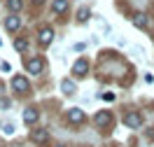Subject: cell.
Returning a JSON list of instances; mask_svg holds the SVG:
<instances>
[{
    "label": "cell",
    "mask_w": 154,
    "mask_h": 147,
    "mask_svg": "<svg viewBox=\"0 0 154 147\" xmlns=\"http://www.w3.org/2000/svg\"><path fill=\"white\" fill-rule=\"evenodd\" d=\"M47 138H49V133L45 128H38V131L33 133V140H35V142H47Z\"/></svg>",
    "instance_id": "8fae6325"
},
{
    "label": "cell",
    "mask_w": 154,
    "mask_h": 147,
    "mask_svg": "<svg viewBox=\"0 0 154 147\" xmlns=\"http://www.w3.org/2000/svg\"><path fill=\"white\" fill-rule=\"evenodd\" d=\"M124 124L128 128H140V124H143V117L138 115V112H131V115H126L124 117Z\"/></svg>",
    "instance_id": "6da1fadb"
},
{
    "label": "cell",
    "mask_w": 154,
    "mask_h": 147,
    "mask_svg": "<svg viewBox=\"0 0 154 147\" xmlns=\"http://www.w3.org/2000/svg\"><path fill=\"white\" fill-rule=\"evenodd\" d=\"M103 100H115V93L110 91V93H103Z\"/></svg>",
    "instance_id": "ac0fdd59"
},
{
    "label": "cell",
    "mask_w": 154,
    "mask_h": 147,
    "mask_svg": "<svg viewBox=\"0 0 154 147\" xmlns=\"http://www.w3.org/2000/svg\"><path fill=\"white\" fill-rule=\"evenodd\" d=\"M26 47H28V42H26V40H14V49H17V51H26Z\"/></svg>",
    "instance_id": "5bb4252c"
},
{
    "label": "cell",
    "mask_w": 154,
    "mask_h": 147,
    "mask_svg": "<svg viewBox=\"0 0 154 147\" xmlns=\"http://www.w3.org/2000/svg\"><path fill=\"white\" fill-rule=\"evenodd\" d=\"M61 89H63V93H68V96H72V93L77 91V87L72 84V82H70V79H63V84H61Z\"/></svg>",
    "instance_id": "30bf717a"
},
{
    "label": "cell",
    "mask_w": 154,
    "mask_h": 147,
    "mask_svg": "<svg viewBox=\"0 0 154 147\" xmlns=\"http://www.w3.org/2000/svg\"><path fill=\"white\" fill-rule=\"evenodd\" d=\"M5 26H7V30H19L21 28V19L19 17H10V19L5 21Z\"/></svg>",
    "instance_id": "ba28073f"
},
{
    "label": "cell",
    "mask_w": 154,
    "mask_h": 147,
    "mask_svg": "<svg viewBox=\"0 0 154 147\" xmlns=\"http://www.w3.org/2000/svg\"><path fill=\"white\" fill-rule=\"evenodd\" d=\"M58 147H63V145H58Z\"/></svg>",
    "instance_id": "ffe728a7"
},
{
    "label": "cell",
    "mask_w": 154,
    "mask_h": 147,
    "mask_svg": "<svg viewBox=\"0 0 154 147\" xmlns=\"http://www.w3.org/2000/svg\"><path fill=\"white\" fill-rule=\"evenodd\" d=\"M66 10H68V0H54V5H51L54 14H66Z\"/></svg>",
    "instance_id": "8992f818"
},
{
    "label": "cell",
    "mask_w": 154,
    "mask_h": 147,
    "mask_svg": "<svg viewBox=\"0 0 154 147\" xmlns=\"http://www.w3.org/2000/svg\"><path fill=\"white\" fill-rule=\"evenodd\" d=\"M14 131H17V128H14V124H10V121L2 126V133H5V136H14Z\"/></svg>",
    "instance_id": "2e32d148"
},
{
    "label": "cell",
    "mask_w": 154,
    "mask_h": 147,
    "mask_svg": "<svg viewBox=\"0 0 154 147\" xmlns=\"http://www.w3.org/2000/svg\"><path fill=\"white\" fill-rule=\"evenodd\" d=\"M33 2H42V0H33Z\"/></svg>",
    "instance_id": "d6986e66"
},
{
    "label": "cell",
    "mask_w": 154,
    "mask_h": 147,
    "mask_svg": "<svg viewBox=\"0 0 154 147\" xmlns=\"http://www.w3.org/2000/svg\"><path fill=\"white\" fill-rule=\"evenodd\" d=\"M133 23L138 26V28H147V23H149V21H147L145 14H135V17H133Z\"/></svg>",
    "instance_id": "7c38bea8"
},
{
    "label": "cell",
    "mask_w": 154,
    "mask_h": 147,
    "mask_svg": "<svg viewBox=\"0 0 154 147\" xmlns=\"http://www.w3.org/2000/svg\"><path fill=\"white\" fill-rule=\"evenodd\" d=\"M35 119H38V110L35 108H28L26 112H23V121H26V124H33Z\"/></svg>",
    "instance_id": "9c48e42d"
},
{
    "label": "cell",
    "mask_w": 154,
    "mask_h": 147,
    "mask_svg": "<svg viewBox=\"0 0 154 147\" xmlns=\"http://www.w3.org/2000/svg\"><path fill=\"white\" fill-rule=\"evenodd\" d=\"M38 40H40V44H49V42L54 40V30H51V28H42Z\"/></svg>",
    "instance_id": "5b68a950"
},
{
    "label": "cell",
    "mask_w": 154,
    "mask_h": 147,
    "mask_svg": "<svg viewBox=\"0 0 154 147\" xmlns=\"http://www.w3.org/2000/svg\"><path fill=\"white\" fill-rule=\"evenodd\" d=\"M7 7H10L12 12H19L21 10V0H7Z\"/></svg>",
    "instance_id": "9a60e30c"
},
{
    "label": "cell",
    "mask_w": 154,
    "mask_h": 147,
    "mask_svg": "<svg viewBox=\"0 0 154 147\" xmlns=\"http://www.w3.org/2000/svg\"><path fill=\"white\" fill-rule=\"evenodd\" d=\"M26 68H28V72L38 75V72H42V68H45V61L42 59H30L28 63H26Z\"/></svg>",
    "instance_id": "7a4b0ae2"
},
{
    "label": "cell",
    "mask_w": 154,
    "mask_h": 147,
    "mask_svg": "<svg viewBox=\"0 0 154 147\" xmlns=\"http://www.w3.org/2000/svg\"><path fill=\"white\" fill-rule=\"evenodd\" d=\"M87 70H89V63L84 59H79L75 63V75H79V77H84V75H87Z\"/></svg>",
    "instance_id": "52a82bcc"
},
{
    "label": "cell",
    "mask_w": 154,
    "mask_h": 147,
    "mask_svg": "<svg viewBox=\"0 0 154 147\" xmlns=\"http://www.w3.org/2000/svg\"><path fill=\"white\" fill-rule=\"evenodd\" d=\"M68 119L75 121V124H79V121H84V112L79 108H72V110H68Z\"/></svg>",
    "instance_id": "277c9868"
},
{
    "label": "cell",
    "mask_w": 154,
    "mask_h": 147,
    "mask_svg": "<svg viewBox=\"0 0 154 147\" xmlns=\"http://www.w3.org/2000/svg\"><path fill=\"white\" fill-rule=\"evenodd\" d=\"M79 21H87L89 19V10H79V17H77Z\"/></svg>",
    "instance_id": "e0dca14e"
},
{
    "label": "cell",
    "mask_w": 154,
    "mask_h": 147,
    "mask_svg": "<svg viewBox=\"0 0 154 147\" xmlns=\"http://www.w3.org/2000/svg\"><path fill=\"white\" fill-rule=\"evenodd\" d=\"M110 121H112L110 112H98L96 115V124H100V126H103V124H110Z\"/></svg>",
    "instance_id": "4fadbf2b"
},
{
    "label": "cell",
    "mask_w": 154,
    "mask_h": 147,
    "mask_svg": "<svg viewBox=\"0 0 154 147\" xmlns=\"http://www.w3.org/2000/svg\"><path fill=\"white\" fill-rule=\"evenodd\" d=\"M12 89H17V91H28V79L26 77H21V75H17V77L12 79Z\"/></svg>",
    "instance_id": "3957f363"
}]
</instances>
